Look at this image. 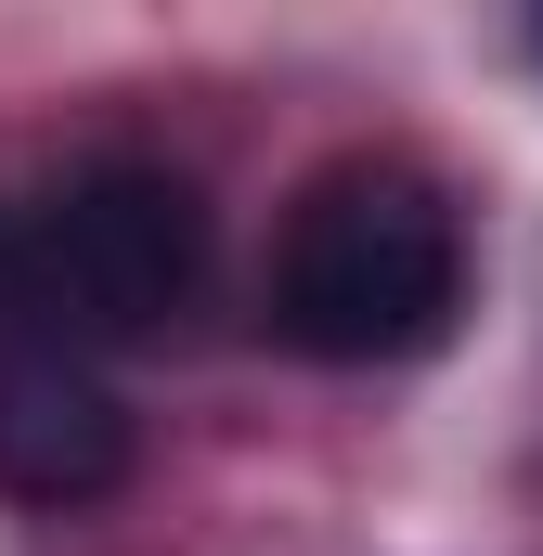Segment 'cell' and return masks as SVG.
Returning a JSON list of instances; mask_svg holds the SVG:
<instances>
[{
	"label": "cell",
	"instance_id": "6da1fadb",
	"mask_svg": "<svg viewBox=\"0 0 543 556\" xmlns=\"http://www.w3.org/2000/svg\"><path fill=\"white\" fill-rule=\"evenodd\" d=\"M466 311V220L402 155H337L272 233V337L311 363H414Z\"/></svg>",
	"mask_w": 543,
	"mask_h": 556
},
{
	"label": "cell",
	"instance_id": "7a4b0ae2",
	"mask_svg": "<svg viewBox=\"0 0 543 556\" xmlns=\"http://www.w3.org/2000/svg\"><path fill=\"white\" fill-rule=\"evenodd\" d=\"M207 285V207L181 168L104 155L39 207H0V363L13 350H130Z\"/></svg>",
	"mask_w": 543,
	"mask_h": 556
},
{
	"label": "cell",
	"instance_id": "3957f363",
	"mask_svg": "<svg viewBox=\"0 0 543 556\" xmlns=\"http://www.w3.org/2000/svg\"><path fill=\"white\" fill-rule=\"evenodd\" d=\"M117 479H130V402L65 350H13L0 363V492L13 505H104Z\"/></svg>",
	"mask_w": 543,
	"mask_h": 556
},
{
	"label": "cell",
	"instance_id": "277c9868",
	"mask_svg": "<svg viewBox=\"0 0 543 556\" xmlns=\"http://www.w3.org/2000/svg\"><path fill=\"white\" fill-rule=\"evenodd\" d=\"M531 52H543V26H531Z\"/></svg>",
	"mask_w": 543,
	"mask_h": 556
}]
</instances>
